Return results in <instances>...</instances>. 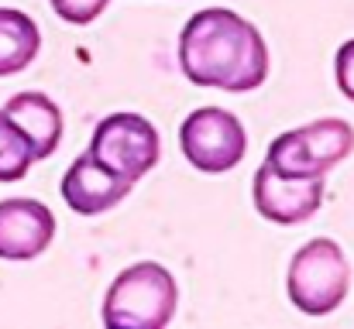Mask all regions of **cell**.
Listing matches in <instances>:
<instances>
[{"instance_id":"6da1fadb","label":"cell","mask_w":354,"mask_h":329,"mask_svg":"<svg viewBox=\"0 0 354 329\" xmlns=\"http://www.w3.org/2000/svg\"><path fill=\"white\" fill-rule=\"evenodd\" d=\"M179 69L193 86L251 93L268 76L261 31L227 7L196 10L179 34Z\"/></svg>"},{"instance_id":"7a4b0ae2","label":"cell","mask_w":354,"mask_h":329,"mask_svg":"<svg viewBox=\"0 0 354 329\" xmlns=\"http://www.w3.org/2000/svg\"><path fill=\"white\" fill-rule=\"evenodd\" d=\"M179 306V285L169 268L138 261L124 268L104 299L107 329H165Z\"/></svg>"},{"instance_id":"3957f363","label":"cell","mask_w":354,"mask_h":329,"mask_svg":"<svg viewBox=\"0 0 354 329\" xmlns=\"http://www.w3.org/2000/svg\"><path fill=\"white\" fill-rule=\"evenodd\" d=\"M286 292L299 312L330 316L351 292V264L341 243L330 237L306 240L289 261Z\"/></svg>"},{"instance_id":"277c9868","label":"cell","mask_w":354,"mask_h":329,"mask_svg":"<svg viewBox=\"0 0 354 329\" xmlns=\"http://www.w3.org/2000/svg\"><path fill=\"white\" fill-rule=\"evenodd\" d=\"M354 151V127L341 117H320L313 123H303L296 130L279 134L268 144V165H275L286 175L317 179L337 168Z\"/></svg>"},{"instance_id":"5b68a950","label":"cell","mask_w":354,"mask_h":329,"mask_svg":"<svg viewBox=\"0 0 354 329\" xmlns=\"http://www.w3.org/2000/svg\"><path fill=\"white\" fill-rule=\"evenodd\" d=\"M93 161H100L107 172H114L127 182L145 179L162 154V141L151 120H145L141 113H111L93 127V141L86 151Z\"/></svg>"},{"instance_id":"8992f818","label":"cell","mask_w":354,"mask_h":329,"mask_svg":"<svg viewBox=\"0 0 354 329\" xmlns=\"http://www.w3.org/2000/svg\"><path fill=\"white\" fill-rule=\"evenodd\" d=\"M179 148H183L186 161L196 172L224 175L234 165H241V158L248 151V134H244V123L237 120L231 110L200 107L183 120Z\"/></svg>"},{"instance_id":"52a82bcc","label":"cell","mask_w":354,"mask_h":329,"mask_svg":"<svg viewBox=\"0 0 354 329\" xmlns=\"http://www.w3.org/2000/svg\"><path fill=\"white\" fill-rule=\"evenodd\" d=\"M251 199L254 210L268 223L279 226H296L306 223L320 206H324V175L303 179V175H286L275 165H261L251 182Z\"/></svg>"},{"instance_id":"ba28073f","label":"cell","mask_w":354,"mask_h":329,"mask_svg":"<svg viewBox=\"0 0 354 329\" xmlns=\"http://www.w3.org/2000/svg\"><path fill=\"white\" fill-rule=\"evenodd\" d=\"M55 240V217L38 199H3L0 203V257L31 261L41 257Z\"/></svg>"},{"instance_id":"9c48e42d","label":"cell","mask_w":354,"mask_h":329,"mask_svg":"<svg viewBox=\"0 0 354 329\" xmlns=\"http://www.w3.org/2000/svg\"><path fill=\"white\" fill-rule=\"evenodd\" d=\"M134 182L120 179L114 172H107L100 161H93L90 154H80L69 172L62 175V199L73 213L80 217H97V213H107L114 210L118 203L127 199Z\"/></svg>"},{"instance_id":"30bf717a","label":"cell","mask_w":354,"mask_h":329,"mask_svg":"<svg viewBox=\"0 0 354 329\" xmlns=\"http://www.w3.org/2000/svg\"><path fill=\"white\" fill-rule=\"evenodd\" d=\"M3 113L24 130L35 148V161L52 158L62 141V110L45 93H17L3 103Z\"/></svg>"},{"instance_id":"8fae6325","label":"cell","mask_w":354,"mask_h":329,"mask_svg":"<svg viewBox=\"0 0 354 329\" xmlns=\"http://www.w3.org/2000/svg\"><path fill=\"white\" fill-rule=\"evenodd\" d=\"M41 52L38 24L14 7H0V76H17Z\"/></svg>"},{"instance_id":"7c38bea8","label":"cell","mask_w":354,"mask_h":329,"mask_svg":"<svg viewBox=\"0 0 354 329\" xmlns=\"http://www.w3.org/2000/svg\"><path fill=\"white\" fill-rule=\"evenodd\" d=\"M35 165V148L24 130L0 110V182H17Z\"/></svg>"},{"instance_id":"4fadbf2b","label":"cell","mask_w":354,"mask_h":329,"mask_svg":"<svg viewBox=\"0 0 354 329\" xmlns=\"http://www.w3.org/2000/svg\"><path fill=\"white\" fill-rule=\"evenodd\" d=\"M107 3H111V0H52V10H55L66 24L83 28V24L97 21V17L107 10Z\"/></svg>"},{"instance_id":"5bb4252c","label":"cell","mask_w":354,"mask_h":329,"mask_svg":"<svg viewBox=\"0 0 354 329\" xmlns=\"http://www.w3.org/2000/svg\"><path fill=\"white\" fill-rule=\"evenodd\" d=\"M334 76H337V90L354 103V38L344 41L337 48V59H334Z\"/></svg>"}]
</instances>
